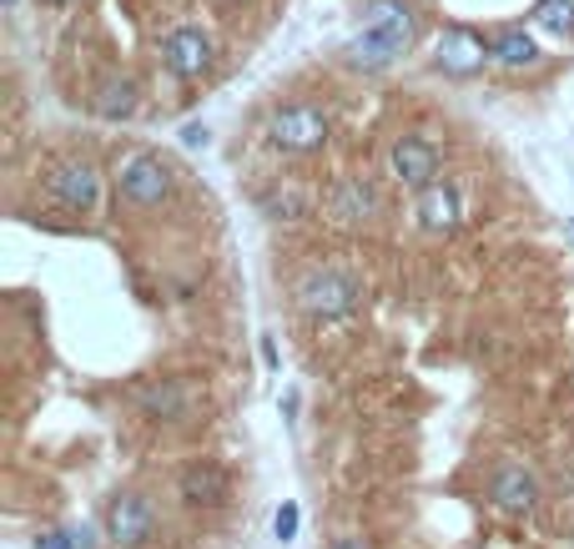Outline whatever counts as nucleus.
<instances>
[{
    "instance_id": "nucleus-1",
    "label": "nucleus",
    "mask_w": 574,
    "mask_h": 549,
    "mask_svg": "<svg viewBox=\"0 0 574 549\" xmlns=\"http://www.w3.org/2000/svg\"><path fill=\"white\" fill-rule=\"evenodd\" d=\"M413 46V11H408L404 0H368V11H363V31L347 41V66H358V72H383V66H394L404 51Z\"/></svg>"
},
{
    "instance_id": "nucleus-2",
    "label": "nucleus",
    "mask_w": 574,
    "mask_h": 549,
    "mask_svg": "<svg viewBox=\"0 0 574 549\" xmlns=\"http://www.w3.org/2000/svg\"><path fill=\"white\" fill-rule=\"evenodd\" d=\"M267 136H273L277 152H292V156L323 152V142H328V111L312 107V101H287V107L273 111V121H267Z\"/></svg>"
},
{
    "instance_id": "nucleus-3",
    "label": "nucleus",
    "mask_w": 574,
    "mask_h": 549,
    "mask_svg": "<svg viewBox=\"0 0 574 549\" xmlns=\"http://www.w3.org/2000/svg\"><path fill=\"white\" fill-rule=\"evenodd\" d=\"M117 191L132 207H162L172 197V167L156 152H126L117 162Z\"/></svg>"
},
{
    "instance_id": "nucleus-4",
    "label": "nucleus",
    "mask_w": 574,
    "mask_h": 549,
    "mask_svg": "<svg viewBox=\"0 0 574 549\" xmlns=\"http://www.w3.org/2000/svg\"><path fill=\"white\" fill-rule=\"evenodd\" d=\"M298 308L308 318H347L358 308V287H353V277L323 267V273H308L298 283Z\"/></svg>"
},
{
    "instance_id": "nucleus-5",
    "label": "nucleus",
    "mask_w": 574,
    "mask_h": 549,
    "mask_svg": "<svg viewBox=\"0 0 574 549\" xmlns=\"http://www.w3.org/2000/svg\"><path fill=\"white\" fill-rule=\"evenodd\" d=\"M46 191H51V202H60L66 212H91L96 197H101V172L86 156H66V162L51 167Z\"/></svg>"
},
{
    "instance_id": "nucleus-6",
    "label": "nucleus",
    "mask_w": 574,
    "mask_h": 549,
    "mask_svg": "<svg viewBox=\"0 0 574 549\" xmlns=\"http://www.w3.org/2000/svg\"><path fill=\"white\" fill-rule=\"evenodd\" d=\"M162 66H167L177 81H197V76L212 72V36L202 25H172L167 41H162Z\"/></svg>"
},
{
    "instance_id": "nucleus-7",
    "label": "nucleus",
    "mask_w": 574,
    "mask_h": 549,
    "mask_svg": "<svg viewBox=\"0 0 574 549\" xmlns=\"http://www.w3.org/2000/svg\"><path fill=\"white\" fill-rule=\"evenodd\" d=\"M156 535V514L142 494H117L107 504V539L117 549H142Z\"/></svg>"
},
{
    "instance_id": "nucleus-8",
    "label": "nucleus",
    "mask_w": 574,
    "mask_h": 549,
    "mask_svg": "<svg viewBox=\"0 0 574 549\" xmlns=\"http://www.w3.org/2000/svg\"><path fill=\"white\" fill-rule=\"evenodd\" d=\"M433 66H439L443 76H474L478 66H484V41L468 31V25H443L439 46H433Z\"/></svg>"
},
{
    "instance_id": "nucleus-9",
    "label": "nucleus",
    "mask_w": 574,
    "mask_h": 549,
    "mask_svg": "<svg viewBox=\"0 0 574 549\" xmlns=\"http://www.w3.org/2000/svg\"><path fill=\"white\" fill-rule=\"evenodd\" d=\"M181 504H191V509H222L228 504V490L232 479L222 464H212V459H197V464L181 469Z\"/></svg>"
},
{
    "instance_id": "nucleus-10",
    "label": "nucleus",
    "mask_w": 574,
    "mask_h": 549,
    "mask_svg": "<svg viewBox=\"0 0 574 549\" xmlns=\"http://www.w3.org/2000/svg\"><path fill=\"white\" fill-rule=\"evenodd\" d=\"M388 167H394L398 187L423 191L433 177H439V152H433L423 136H398L394 152H388Z\"/></svg>"
},
{
    "instance_id": "nucleus-11",
    "label": "nucleus",
    "mask_w": 574,
    "mask_h": 549,
    "mask_svg": "<svg viewBox=\"0 0 574 549\" xmlns=\"http://www.w3.org/2000/svg\"><path fill=\"white\" fill-rule=\"evenodd\" d=\"M419 222L429 232H443V238H449V232L464 222V207H459V187H454V182L433 177L429 187L419 191Z\"/></svg>"
},
{
    "instance_id": "nucleus-12",
    "label": "nucleus",
    "mask_w": 574,
    "mask_h": 549,
    "mask_svg": "<svg viewBox=\"0 0 574 549\" xmlns=\"http://www.w3.org/2000/svg\"><path fill=\"white\" fill-rule=\"evenodd\" d=\"M328 217L338 228H363V222L378 217V191L368 182H338L333 197H328Z\"/></svg>"
},
{
    "instance_id": "nucleus-13",
    "label": "nucleus",
    "mask_w": 574,
    "mask_h": 549,
    "mask_svg": "<svg viewBox=\"0 0 574 549\" xmlns=\"http://www.w3.org/2000/svg\"><path fill=\"white\" fill-rule=\"evenodd\" d=\"M534 499H539V484H534V474H529L525 464H504L499 474H494V504H499V509L529 514L534 509Z\"/></svg>"
},
{
    "instance_id": "nucleus-14",
    "label": "nucleus",
    "mask_w": 574,
    "mask_h": 549,
    "mask_svg": "<svg viewBox=\"0 0 574 549\" xmlns=\"http://www.w3.org/2000/svg\"><path fill=\"white\" fill-rule=\"evenodd\" d=\"M91 111L101 121H126L136 111V86H132V76H107V81L96 86V96H91Z\"/></svg>"
},
{
    "instance_id": "nucleus-15",
    "label": "nucleus",
    "mask_w": 574,
    "mask_h": 549,
    "mask_svg": "<svg viewBox=\"0 0 574 549\" xmlns=\"http://www.w3.org/2000/svg\"><path fill=\"white\" fill-rule=\"evenodd\" d=\"M136 404H142L146 414H156V418H181L187 414V388H181L177 378L146 383V388H136Z\"/></svg>"
},
{
    "instance_id": "nucleus-16",
    "label": "nucleus",
    "mask_w": 574,
    "mask_h": 549,
    "mask_svg": "<svg viewBox=\"0 0 574 549\" xmlns=\"http://www.w3.org/2000/svg\"><path fill=\"white\" fill-rule=\"evenodd\" d=\"M489 56L499 61V66H534L539 46H534V36H529V31H499V36H494V46H489Z\"/></svg>"
},
{
    "instance_id": "nucleus-17",
    "label": "nucleus",
    "mask_w": 574,
    "mask_h": 549,
    "mask_svg": "<svg viewBox=\"0 0 574 549\" xmlns=\"http://www.w3.org/2000/svg\"><path fill=\"white\" fill-rule=\"evenodd\" d=\"M534 25L539 31H554V36H570L574 31V0H534Z\"/></svg>"
},
{
    "instance_id": "nucleus-18",
    "label": "nucleus",
    "mask_w": 574,
    "mask_h": 549,
    "mask_svg": "<svg viewBox=\"0 0 574 549\" xmlns=\"http://www.w3.org/2000/svg\"><path fill=\"white\" fill-rule=\"evenodd\" d=\"M298 525H302V509L292 499H283V509L273 514V535L287 545V539H298Z\"/></svg>"
},
{
    "instance_id": "nucleus-19",
    "label": "nucleus",
    "mask_w": 574,
    "mask_h": 549,
    "mask_svg": "<svg viewBox=\"0 0 574 549\" xmlns=\"http://www.w3.org/2000/svg\"><path fill=\"white\" fill-rule=\"evenodd\" d=\"M36 549H76V539H71V529H66V535H41Z\"/></svg>"
},
{
    "instance_id": "nucleus-20",
    "label": "nucleus",
    "mask_w": 574,
    "mask_h": 549,
    "mask_svg": "<svg viewBox=\"0 0 574 549\" xmlns=\"http://www.w3.org/2000/svg\"><path fill=\"white\" fill-rule=\"evenodd\" d=\"M71 539H76V549H96V535H91V525H76V529H71Z\"/></svg>"
},
{
    "instance_id": "nucleus-21",
    "label": "nucleus",
    "mask_w": 574,
    "mask_h": 549,
    "mask_svg": "<svg viewBox=\"0 0 574 549\" xmlns=\"http://www.w3.org/2000/svg\"><path fill=\"white\" fill-rule=\"evenodd\" d=\"M181 142H187V146H202L207 132H202V127H187V132H181Z\"/></svg>"
},
{
    "instance_id": "nucleus-22",
    "label": "nucleus",
    "mask_w": 574,
    "mask_h": 549,
    "mask_svg": "<svg viewBox=\"0 0 574 549\" xmlns=\"http://www.w3.org/2000/svg\"><path fill=\"white\" fill-rule=\"evenodd\" d=\"M328 549H368V545H363V539H333Z\"/></svg>"
},
{
    "instance_id": "nucleus-23",
    "label": "nucleus",
    "mask_w": 574,
    "mask_h": 549,
    "mask_svg": "<svg viewBox=\"0 0 574 549\" xmlns=\"http://www.w3.org/2000/svg\"><path fill=\"white\" fill-rule=\"evenodd\" d=\"M217 6H238V0H217Z\"/></svg>"
},
{
    "instance_id": "nucleus-24",
    "label": "nucleus",
    "mask_w": 574,
    "mask_h": 549,
    "mask_svg": "<svg viewBox=\"0 0 574 549\" xmlns=\"http://www.w3.org/2000/svg\"><path fill=\"white\" fill-rule=\"evenodd\" d=\"M11 6H15V0H5V11H11Z\"/></svg>"
},
{
    "instance_id": "nucleus-25",
    "label": "nucleus",
    "mask_w": 574,
    "mask_h": 549,
    "mask_svg": "<svg viewBox=\"0 0 574 549\" xmlns=\"http://www.w3.org/2000/svg\"><path fill=\"white\" fill-rule=\"evenodd\" d=\"M56 6H71V0H56Z\"/></svg>"
}]
</instances>
